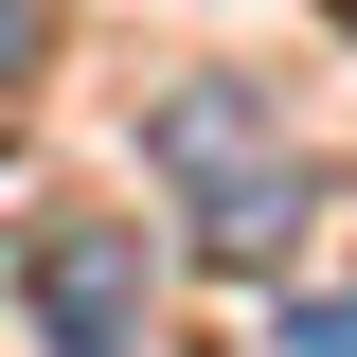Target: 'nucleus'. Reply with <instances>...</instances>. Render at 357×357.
Returning a JSON list of instances; mask_svg holds the SVG:
<instances>
[{"instance_id":"4","label":"nucleus","mask_w":357,"mask_h":357,"mask_svg":"<svg viewBox=\"0 0 357 357\" xmlns=\"http://www.w3.org/2000/svg\"><path fill=\"white\" fill-rule=\"evenodd\" d=\"M18 72H36V0H0V89H18Z\"/></svg>"},{"instance_id":"3","label":"nucleus","mask_w":357,"mask_h":357,"mask_svg":"<svg viewBox=\"0 0 357 357\" xmlns=\"http://www.w3.org/2000/svg\"><path fill=\"white\" fill-rule=\"evenodd\" d=\"M268 357H357V304H286V340Z\"/></svg>"},{"instance_id":"5","label":"nucleus","mask_w":357,"mask_h":357,"mask_svg":"<svg viewBox=\"0 0 357 357\" xmlns=\"http://www.w3.org/2000/svg\"><path fill=\"white\" fill-rule=\"evenodd\" d=\"M340 18H357V0H340Z\"/></svg>"},{"instance_id":"1","label":"nucleus","mask_w":357,"mask_h":357,"mask_svg":"<svg viewBox=\"0 0 357 357\" xmlns=\"http://www.w3.org/2000/svg\"><path fill=\"white\" fill-rule=\"evenodd\" d=\"M143 161L178 178V232L215 268H286V232H304V161H286V107H268L250 72H178L161 107H143Z\"/></svg>"},{"instance_id":"2","label":"nucleus","mask_w":357,"mask_h":357,"mask_svg":"<svg viewBox=\"0 0 357 357\" xmlns=\"http://www.w3.org/2000/svg\"><path fill=\"white\" fill-rule=\"evenodd\" d=\"M18 304L54 321V357H143V232L126 215H36L18 232Z\"/></svg>"}]
</instances>
